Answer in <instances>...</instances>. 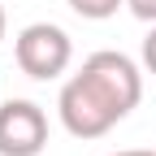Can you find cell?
I'll list each match as a JSON object with an SVG mask.
<instances>
[{
	"mask_svg": "<svg viewBox=\"0 0 156 156\" xmlns=\"http://www.w3.org/2000/svg\"><path fill=\"white\" fill-rule=\"evenodd\" d=\"M139 100H143L139 65H134L126 52L100 48V52H91L83 61V69L61 87L56 113H61V126L74 139H100V134H108L122 117H130V108Z\"/></svg>",
	"mask_w": 156,
	"mask_h": 156,
	"instance_id": "obj_1",
	"label": "cell"
},
{
	"mask_svg": "<svg viewBox=\"0 0 156 156\" xmlns=\"http://www.w3.org/2000/svg\"><path fill=\"white\" fill-rule=\"evenodd\" d=\"M13 56H17V69L35 83H52L61 78L74 61V44L69 35L56 26V22H30L17 30L13 39Z\"/></svg>",
	"mask_w": 156,
	"mask_h": 156,
	"instance_id": "obj_2",
	"label": "cell"
},
{
	"mask_svg": "<svg viewBox=\"0 0 156 156\" xmlns=\"http://www.w3.org/2000/svg\"><path fill=\"white\" fill-rule=\"evenodd\" d=\"M48 147V117L35 100L0 104V156H39Z\"/></svg>",
	"mask_w": 156,
	"mask_h": 156,
	"instance_id": "obj_3",
	"label": "cell"
},
{
	"mask_svg": "<svg viewBox=\"0 0 156 156\" xmlns=\"http://www.w3.org/2000/svg\"><path fill=\"white\" fill-rule=\"evenodd\" d=\"M65 5H69L78 17H87V22H104V17H113L126 0H65Z\"/></svg>",
	"mask_w": 156,
	"mask_h": 156,
	"instance_id": "obj_4",
	"label": "cell"
},
{
	"mask_svg": "<svg viewBox=\"0 0 156 156\" xmlns=\"http://www.w3.org/2000/svg\"><path fill=\"white\" fill-rule=\"evenodd\" d=\"M126 9L134 13V17H139V22H156V0H126Z\"/></svg>",
	"mask_w": 156,
	"mask_h": 156,
	"instance_id": "obj_5",
	"label": "cell"
},
{
	"mask_svg": "<svg viewBox=\"0 0 156 156\" xmlns=\"http://www.w3.org/2000/svg\"><path fill=\"white\" fill-rule=\"evenodd\" d=\"M143 69L156 74V22H152V30H147V39H143Z\"/></svg>",
	"mask_w": 156,
	"mask_h": 156,
	"instance_id": "obj_6",
	"label": "cell"
},
{
	"mask_svg": "<svg viewBox=\"0 0 156 156\" xmlns=\"http://www.w3.org/2000/svg\"><path fill=\"white\" fill-rule=\"evenodd\" d=\"M108 156H156V152H147V147H126V152H108Z\"/></svg>",
	"mask_w": 156,
	"mask_h": 156,
	"instance_id": "obj_7",
	"label": "cell"
},
{
	"mask_svg": "<svg viewBox=\"0 0 156 156\" xmlns=\"http://www.w3.org/2000/svg\"><path fill=\"white\" fill-rule=\"evenodd\" d=\"M0 39H5V5H0Z\"/></svg>",
	"mask_w": 156,
	"mask_h": 156,
	"instance_id": "obj_8",
	"label": "cell"
}]
</instances>
